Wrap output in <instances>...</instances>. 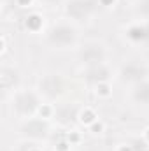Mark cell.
I'll use <instances>...</instances> for the list:
<instances>
[{"label":"cell","mask_w":149,"mask_h":151,"mask_svg":"<svg viewBox=\"0 0 149 151\" xmlns=\"http://www.w3.org/2000/svg\"><path fill=\"white\" fill-rule=\"evenodd\" d=\"M47 42L56 47V49H67L72 47L77 42V32L70 25H54L49 32H47Z\"/></svg>","instance_id":"1"},{"label":"cell","mask_w":149,"mask_h":151,"mask_svg":"<svg viewBox=\"0 0 149 151\" xmlns=\"http://www.w3.org/2000/svg\"><path fill=\"white\" fill-rule=\"evenodd\" d=\"M14 109L21 116H32L39 107V99L34 91H21L14 97Z\"/></svg>","instance_id":"2"},{"label":"cell","mask_w":149,"mask_h":151,"mask_svg":"<svg viewBox=\"0 0 149 151\" xmlns=\"http://www.w3.org/2000/svg\"><path fill=\"white\" fill-rule=\"evenodd\" d=\"M79 60L88 65V69L102 65L105 62V49L100 44H88L79 51Z\"/></svg>","instance_id":"3"},{"label":"cell","mask_w":149,"mask_h":151,"mask_svg":"<svg viewBox=\"0 0 149 151\" xmlns=\"http://www.w3.org/2000/svg\"><path fill=\"white\" fill-rule=\"evenodd\" d=\"M63 90V81L58 74H47L44 76L39 83V91L47 97V99H56Z\"/></svg>","instance_id":"4"},{"label":"cell","mask_w":149,"mask_h":151,"mask_svg":"<svg viewBox=\"0 0 149 151\" xmlns=\"http://www.w3.org/2000/svg\"><path fill=\"white\" fill-rule=\"evenodd\" d=\"M93 12L91 0H70L67 5V14L74 19H84Z\"/></svg>","instance_id":"5"},{"label":"cell","mask_w":149,"mask_h":151,"mask_svg":"<svg viewBox=\"0 0 149 151\" xmlns=\"http://www.w3.org/2000/svg\"><path fill=\"white\" fill-rule=\"evenodd\" d=\"M146 74H148V70H146L142 65H139V63H126V65H123V69H121V72H119V76H121L123 81L133 83V84L144 81V79H146Z\"/></svg>","instance_id":"6"},{"label":"cell","mask_w":149,"mask_h":151,"mask_svg":"<svg viewBox=\"0 0 149 151\" xmlns=\"http://www.w3.org/2000/svg\"><path fill=\"white\" fill-rule=\"evenodd\" d=\"M23 132L32 139H44L47 137V125L40 119H32L23 127Z\"/></svg>","instance_id":"7"},{"label":"cell","mask_w":149,"mask_h":151,"mask_svg":"<svg viewBox=\"0 0 149 151\" xmlns=\"http://www.w3.org/2000/svg\"><path fill=\"white\" fill-rule=\"evenodd\" d=\"M126 37L132 42H149V23L148 25H133L126 30Z\"/></svg>","instance_id":"8"},{"label":"cell","mask_w":149,"mask_h":151,"mask_svg":"<svg viewBox=\"0 0 149 151\" xmlns=\"http://www.w3.org/2000/svg\"><path fill=\"white\" fill-rule=\"evenodd\" d=\"M132 97H133V100L137 102V104H144V106H148L149 104V81H140V83H137L135 86H133V90H132Z\"/></svg>","instance_id":"9"},{"label":"cell","mask_w":149,"mask_h":151,"mask_svg":"<svg viewBox=\"0 0 149 151\" xmlns=\"http://www.w3.org/2000/svg\"><path fill=\"white\" fill-rule=\"evenodd\" d=\"M88 79L90 81H95V83H105L109 79V70L107 67L102 63V65H97V67H90L88 70Z\"/></svg>","instance_id":"10"},{"label":"cell","mask_w":149,"mask_h":151,"mask_svg":"<svg viewBox=\"0 0 149 151\" xmlns=\"http://www.w3.org/2000/svg\"><path fill=\"white\" fill-rule=\"evenodd\" d=\"M0 81H2V88L7 91V90H11V88L18 83V72H16L14 69L4 67V69H2V76H0Z\"/></svg>","instance_id":"11"},{"label":"cell","mask_w":149,"mask_h":151,"mask_svg":"<svg viewBox=\"0 0 149 151\" xmlns=\"http://www.w3.org/2000/svg\"><path fill=\"white\" fill-rule=\"evenodd\" d=\"M56 118L62 121V123H70L74 118H77V109H75L74 106L70 107V106H63V107H60L58 111H56Z\"/></svg>","instance_id":"12"},{"label":"cell","mask_w":149,"mask_h":151,"mask_svg":"<svg viewBox=\"0 0 149 151\" xmlns=\"http://www.w3.org/2000/svg\"><path fill=\"white\" fill-rule=\"evenodd\" d=\"M40 25H42V18H40L39 14H30V16L27 18V28H28V30L37 32L39 28H40Z\"/></svg>","instance_id":"13"},{"label":"cell","mask_w":149,"mask_h":151,"mask_svg":"<svg viewBox=\"0 0 149 151\" xmlns=\"http://www.w3.org/2000/svg\"><path fill=\"white\" fill-rule=\"evenodd\" d=\"M81 121L86 123V125H93V123L97 121V114L93 113L91 109H84V111L81 113Z\"/></svg>","instance_id":"14"},{"label":"cell","mask_w":149,"mask_h":151,"mask_svg":"<svg viewBox=\"0 0 149 151\" xmlns=\"http://www.w3.org/2000/svg\"><path fill=\"white\" fill-rule=\"evenodd\" d=\"M140 9H142V12H144V14H148V16H149V0H144V2H142Z\"/></svg>","instance_id":"15"},{"label":"cell","mask_w":149,"mask_h":151,"mask_svg":"<svg viewBox=\"0 0 149 151\" xmlns=\"http://www.w3.org/2000/svg\"><path fill=\"white\" fill-rule=\"evenodd\" d=\"M114 2H116V0H100V4H102V5H107V7H109V5H112Z\"/></svg>","instance_id":"16"},{"label":"cell","mask_w":149,"mask_h":151,"mask_svg":"<svg viewBox=\"0 0 149 151\" xmlns=\"http://www.w3.org/2000/svg\"><path fill=\"white\" fill-rule=\"evenodd\" d=\"M119 151H133V146H121Z\"/></svg>","instance_id":"17"},{"label":"cell","mask_w":149,"mask_h":151,"mask_svg":"<svg viewBox=\"0 0 149 151\" xmlns=\"http://www.w3.org/2000/svg\"><path fill=\"white\" fill-rule=\"evenodd\" d=\"M30 2H32V0H18V4H19V5H28Z\"/></svg>","instance_id":"18"},{"label":"cell","mask_w":149,"mask_h":151,"mask_svg":"<svg viewBox=\"0 0 149 151\" xmlns=\"http://www.w3.org/2000/svg\"><path fill=\"white\" fill-rule=\"evenodd\" d=\"M146 139H148V141H149V128H148V130H146Z\"/></svg>","instance_id":"19"},{"label":"cell","mask_w":149,"mask_h":151,"mask_svg":"<svg viewBox=\"0 0 149 151\" xmlns=\"http://www.w3.org/2000/svg\"><path fill=\"white\" fill-rule=\"evenodd\" d=\"M47 2H60V0H47Z\"/></svg>","instance_id":"20"},{"label":"cell","mask_w":149,"mask_h":151,"mask_svg":"<svg viewBox=\"0 0 149 151\" xmlns=\"http://www.w3.org/2000/svg\"><path fill=\"white\" fill-rule=\"evenodd\" d=\"M30 151H39V150H30Z\"/></svg>","instance_id":"21"}]
</instances>
